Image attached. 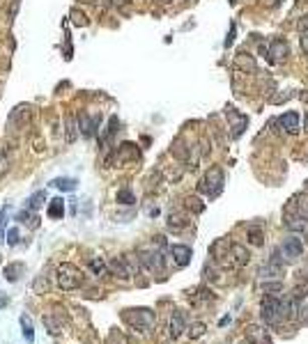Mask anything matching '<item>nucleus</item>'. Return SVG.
I'll list each match as a JSON object with an SVG mask.
<instances>
[{"mask_svg":"<svg viewBox=\"0 0 308 344\" xmlns=\"http://www.w3.org/2000/svg\"><path fill=\"white\" fill-rule=\"evenodd\" d=\"M55 280H58V287L65 291H74L83 285V271L74 264L65 262L60 264L58 269H55Z\"/></svg>","mask_w":308,"mask_h":344,"instance_id":"1","label":"nucleus"},{"mask_svg":"<svg viewBox=\"0 0 308 344\" xmlns=\"http://www.w3.org/2000/svg\"><path fill=\"white\" fill-rule=\"evenodd\" d=\"M122 319H125L129 326L147 330V328L154 326V312L150 307H127L122 310Z\"/></svg>","mask_w":308,"mask_h":344,"instance_id":"2","label":"nucleus"},{"mask_svg":"<svg viewBox=\"0 0 308 344\" xmlns=\"http://www.w3.org/2000/svg\"><path fill=\"white\" fill-rule=\"evenodd\" d=\"M198 189L202 191L207 198H217V195H221V191H223V170L221 167H210L207 175H205V179L200 182Z\"/></svg>","mask_w":308,"mask_h":344,"instance_id":"3","label":"nucleus"},{"mask_svg":"<svg viewBox=\"0 0 308 344\" xmlns=\"http://www.w3.org/2000/svg\"><path fill=\"white\" fill-rule=\"evenodd\" d=\"M260 317H262V321H265V323L274 326V323L283 317L281 301H278L276 296H265V298H262V303H260Z\"/></svg>","mask_w":308,"mask_h":344,"instance_id":"4","label":"nucleus"},{"mask_svg":"<svg viewBox=\"0 0 308 344\" xmlns=\"http://www.w3.org/2000/svg\"><path fill=\"white\" fill-rule=\"evenodd\" d=\"M42 321H44V326L49 328V333H51V335H58L60 330H62V326L67 323L65 307L55 305V307H53V312H49V314H44Z\"/></svg>","mask_w":308,"mask_h":344,"instance_id":"5","label":"nucleus"},{"mask_svg":"<svg viewBox=\"0 0 308 344\" xmlns=\"http://www.w3.org/2000/svg\"><path fill=\"white\" fill-rule=\"evenodd\" d=\"M138 259H141V264L147 271H161L163 269V255H161L159 248H152V250L141 248V250H138Z\"/></svg>","mask_w":308,"mask_h":344,"instance_id":"6","label":"nucleus"},{"mask_svg":"<svg viewBox=\"0 0 308 344\" xmlns=\"http://www.w3.org/2000/svg\"><path fill=\"white\" fill-rule=\"evenodd\" d=\"M287 55H290V44L285 42V39H274V42H269V46H267V62H271V65H276V62H281V60H285Z\"/></svg>","mask_w":308,"mask_h":344,"instance_id":"7","label":"nucleus"},{"mask_svg":"<svg viewBox=\"0 0 308 344\" xmlns=\"http://www.w3.org/2000/svg\"><path fill=\"white\" fill-rule=\"evenodd\" d=\"M281 253H283V259H285V262H297V259L301 257V253H303L301 239L299 237H287L285 241H283Z\"/></svg>","mask_w":308,"mask_h":344,"instance_id":"8","label":"nucleus"},{"mask_svg":"<svg viewBox=\"0 0 308 344\" xmlns=\"http://www.w3.org/2000/svg\"><path fill=\"white\" fill-rule=\"evenodd\" d=\"M99 124H101V115H87V113H81L78 115V129H81V135L83 138H92L97 133Z\"/></svg>","mask_w":308,"mask_h":344,"instance_id":"9","label":"nucleus"},{"mask_svg":"<svg viewBox=\"0 0 308 344\" xmlns=\"http://www.w3.org/2000/svg\"><path fill=\"white\" fill-rule=\"evenodd\" d=\"M226 117H228V122H230V126H233V138H239V135L246 131V126H249V117L246 115H242V113H237L235 108H228L226 110Z\"/></svg>","mask_w":308,"mask_h":344,"instance_id":"10","label":"nucleus"},{"mask_svg":"<svg viewBox=\"0 0 308 344\" xmlns=\"http://www.w3.org/2000/svg\"><path fill=\"white\" fill-rule=\"evenodd\" d=\"M28 117H30V106H17L10 113V117H7V124H10V129H14V131L23 129Z\"/></svg>","mask_w":308,"mask_h":344,"instance_id":"11","label":"nucleus"},{"mask_svg":"<svg viewBox=\"0 0 308 344\" xmlns=\"http://www.w3.org/2000/svg\"><path fill=\"white\" fill-rule=\"evenodd\" d=\"M170 255H173L175 264L177 266H186V264L191 262V248L189 246H182V243H175V246H170Z\"/></svg>","mask_w":308,"mask_h":344,"instance_id":"12","label":"nucleus"},{"mask_svg":"<svg viewBox=\"0 0 308 344\" xmlns=\"http://www.w3.org/2000/svg\"><path fill=\"white\" fill-rule=\"evenodd\" d=\"M170 337H179V335L186 330V319H184V312H179V310H175L173 314H170Z\"/></svg>","mask_w":308,"mask_h":344,"instance_id":"13","label":"nucleus"},{"mask_svg":"<svg viewBox=\"0 0 308 344\" xmlns=\"http://www.w3.org/2000/svg\"><path fill=\"white\" fill-rule=\"evenodd\" d=\"M109 271L115 275V278L125 280V282L131 278V273H129V269H127V264H125V259H122V257H113V259H109Z\"/></svg>","mask_w":308,"mask_h":344,"instance_id":"14","label":"nucleus"},{"mask_svg":"<svg viewBox=\"0 0 308 344\" xmlns=\"http://www.w3.org/2000/svg\"><path fill=\"white\" fill-rule=\"evenodd\" d=\"M23 273H26V264L23 262H12L3 269V278H5L7 282H17Z\"/></svg>","mask_w":308,"mask_h":344,"instance_id":"15","label":"nucleus"},{"mask_svg":"<svg viewBox=\"0 0 308 344\" xmlns=\"http://www.w3.org/2000/svg\"><path fill=\"white\" fill-rule=\"evenodd\" d=\"M78 133H81V129H78V117H74V115H67V117H65V140H67V145L76 142Z\"/></svg>","mask_w":308,"mask_h":344,"instance_id":"16","label":"nucleus"},{"mask_svg":"<svg viewBox=\"0 0 308 344\" xmlns=\"http://www.w3.org/2000/svg\"><path fill=\"white\" fill-rule=\"evenodd\" d=\"M115 158H118V163L134 161V158H138V149H136L134 142H122V145H120V149L115 151Z\"/></svg>","mask_w":308,"mask_h":344,"instance_id":"17","label":"nucleus"},{"mask_svg":"<svg viewBox=\"0 0 308 344\" xmlns=\"http://www.w3.org/2000/svg\"><path fill=\"white\" fill-rule=\"evenodd\" d=\"M278 124H281L287 133H297V131H299V115L290 110V113H285V115H281V117H278Z\"/></svg>","mask_w":308,"mask_h":344,"instance_id":"18","label":"nucleus"},{"mask_svg":"<svg viewBox=\"0 0 308 344\" xmlns=\"http://www.w3.org/2000/svg\"><path fill=\"white\" fill-rule=\"evenodd\" d=\"M230 248H233V243H228V239H219V241L212 243L210 253L214 255V259H223V257H230Z\"/></svg>","mask_w":308,"mask_h":344,"instance_id":"19","label":"nucleus"},{"mask_svg":"<svg viewBox=\"0 0 308 344\" xmlns=\"http://www.w3.org/2000/svg\"><path fill=\"white\" fill-rule=\"evenodd\" d=\"M87 266H90V271L97 278H104V275H109L111 271H109V262H104L101 257H90L87 259Z\"/></svg>","mask_w":308,"mask_h":344,"instance_id":"20","label":"nucleus"},{"mask_svg":"<svg viewBox=\"0 0 308 344\" xmlns=\"http://www.w3.org/2000/svg\"><path fill=\"white\" fill-rule=\"evenodd\" d=\"M46 191H35L30 198L26 200V209H30V211H39L44 207V202H46Z\"/></svg>","mask_w":308,"mask_h":344,"instance_id":"21","label":"nucleus"},{"mask_svg":"<svg viewBox=\"0 0 308 344\" xmlns=\"http://www.w3.org/2000/svg\"><path fill=\"white\" fill-rule=\"evenodd\" d=\"M46 216H49V218H62V216H65V200L62 198L51 200L49 209H46Z\"/></svg>","mask_w":308,"mask_h":344,"instance_id":"22","label":"nucleus"},{"mask_svg":"<svg viewBox=\"0 0 308 344\" xmlns=\"http://www.w3.org/2000/svg\"><path fill=\"white\" fill-rule=\"evenodd\" d=\"M21 333H23V337H26V342L28 344H33L35 342V328H33V319L28 317V314H21Z\"/></svg>","mask_w":308,"mask_h":344,"instance_id":"23","label":"nucleus"},{"mask_svg":"<svg viewBox=\"0 0 308 344\" xmlns=\"http://www.w3.org/2000/svg\"><path fill=\"white\" fill-rule=\"evenodd\" d=\"M186 225H189V218H186L184 214H170L168 216V230L179 232V230H184Z\"/></svg>","mask_w":308,"mask_h":344,"instance_id":"24","label":"nucleus"},{"mask_svg":"<svg viewBox=\"0 0 308 344\" xmlns=\"http://www.w3.org/2000/svg\"><path fill=\"white\" fill-rule=\"evenodd\" d=\"M230 255H233L235 257V262L239 264V266H244V264L249 262V250H246V248L242 246V243H233V248H230Z\"/></svg>","mask_w":308,"mask_h":344,"instance_id":"25","label":"nucleus"},{"mask_svg":"<svg viewBox=\"0 0 308 344\" xmlns=\"http://www.w3.org/2000/svg\"><path fill=\"white\" fill-rule=\"evenodd\" d=\"M76 179H71V177H58V179H53L51 182V186L53 189H58V191H76Z\"/></svg>","mask_w":308,"mask_h":344,"instance_id":"26","label":"nucleus"},{"mask_svg":"<svg viewBox=\"0 0 308 344\" xmlns=\"http://www.w3.org/2000/svg\"><path fill=\"white\" fill-rule=\"evenodd\" d=\"M17 223H21V225H26V223H28V225L33 227V230H35V227H39V218L30 214V209L19 211V214H17Z\"/></svg>","mask_w":308,"mask_h":344,"instance_id":"27","label":"nucleus"},{"mask_svg":"<svg viewBox=\"0 0 308 344\" xmlns=\"http://www.w3.org/2000/svg\"><path fill=\"white\" fill-rule=\"evenodd\" d=\"M249 243L255 248L265 246V232H262V227H251L249 230Z\"/></svg>","mask_w":308,"mask_h":344,"instance_id":"28","label":"nucleus"},{"mask_svg":"<svg viewBox=\"0 0 308 344\" xmlns=\"http://www.w3.org/2000/svg\"><path fill=\"white\" fill-rule=\"evenodd\" d=\"M246 330H249V339L260 342V344H269V337H267V333L260 326H249Z\"/></svg>","mask_w":308,"mask_h":344,"instance_id":"29","label":"nucleus"},{"mask_svg":"<svg viewBox=\"0 0 308 344\" xmlns=\"http://www.w3.org/2000/svg\"><path fill=\"white\" fill-rule=\"evenodd\" d=\"M118 202H120V205L131 207V205L136 202V195L131 193V189H120V191H118Z\"/></svg>","mask_w":308,"mask_h":344,"instance_id":"30","label":"nucleus"},{"mask_svg":"<svg viewBox=\"0 0 308 344\" xmlns=\"http://www.w3.org/2000/svg\"><path fill=\"white\" fill-rule=\"evenodd\" d=\"M237 65L242 67L244 71H255V62H253V58H251V55H246V53H239L237 55Z\"/></svg>","mask_w":308,"mask_h":344,"instance_id":"31","label":"nucleus"},{"mask_svg":"<svg viewBox=\"0 0 308 344\" xmlns=\"http://www.w3.org/2000/svg\"><path fill=\"white\" fill-rule=\"evenodd\" d=\"M294 205H297V209H299V214L303 216L308 221V191L303 195H299V198H294Z\"/></svg>","mask_w":308,"mask_h":344,"instance_id":"32","label":"nucleus"},{"mask_svg":"<svg viewBox=\"0 0 308 344\" xmlns=\"http://www.w3.org/2000/svg\"><path fill=\"white\" fill-rule=\"evenodd\" d=\"M7 211H10V207H3L0 209V243H5V225H7Z\"/></svg>","mask_w":308,"mask_h":344,"instance_id":"33","label":"nucleus"},{"mask_svg":"<svg viewBox=\"0 0 308 344\" xmlns=\"http://www.w3.org/2000/svg\"><path fill=\"white\" fill-rule=\"evenodd\" d=\"M118 126H120L118 117H111V122H109V129H106V131H104V133H101V140H104V142H106V140H111V135H113L115 131H118Z\"/></svg>","mask_w":308,"mask_h":344,"instance_id":"34","label":"nucleus"},{"mask_svg":"<svg viewBox=\"0 0 308 344\" xmlns=\"http://www.w3.org/2000/svg\"><path fill=\"white\" fill-rule=\"evenodd\" d=\"M5 241H7V246H17L19 243V227H10V230H7Z\"/></svg>","mask_w":308,"mask_h":344,"instance_id":"35","label":"nucleus"},{"mask_svg":"<svg viewBox=\"0 0 308 344\" xmlns=\"http://www.w3.org/2000/svg\"><path fill=\"white\" fill-rule=\"evenodd\" d=\"M202 333H205V323H202V321L193 323V326L189 328V337H191V339H198Z\"/></svg>","mask_w":308,"mask_h":344,"instance_id":"36","label":"nucleus"},{"mask_svg":"<svg viewBox=\"0 0 308 344\" xmlns=\"http://www.w3.org/2000/svg\"><path fill=\"white\" fill-rule=\"evenodd\" d=\"M173 154L179 156V158H189V149H184L182 140H175V142H173Z\"/></svg>","mask_w":308,"mask_h":344,"instance_id":"37","label":"nucleus"},{"mask_svg":"<svg viewBox=\"0 0 308 344\" xmlns=\"http://www.w3.org/2000/svg\"><path fill=\"white\" fill-rule=\"evenodd\" d=\"M186 207H189L191 211H195V214H200V211L205 209V205H202L198 198H189V200H186Z\"/></svg>","mask_w":308,"mask_h":344,"instance_id":"38","label":"nucleus"},{"mask_svg":"<svg viewBox=\"0 0 308 344\" xmlns=\"http://www.w3.org/2000/svg\"><path fill=\"white\" fill-rule=\"evenodd\" d=\"M35 291H37V294H42V289H46V287H49V280H46V275L44 273H39V278L35 280Z\"/></svg>","mask_w":308,"mask_h":344,"instance_id":"39","label":"nucleus"},{"mask_svg":"<svg viewBox=\"0 0 308 344\" xmlns=\"http://www.w3.org/2000/svg\"><path fill=\"white\" fill-rule=\"evenodd\" d=\"M262 289L269 291V294H276V291L283 289V285H281V282H265V285H262Z\"/></svg>","mask_w":308,"mask_h":344,"instance_id":"40","label":"nucleus"},{"mask_svg":"<svg viewBox=\"0 0 308 344\" xmlns=\"http://www.w3.org/2000/svg\"><path fill=\"white\" fill-rule=\"evenodd\" d=\"M71 17H74V23H76V26H87V17H85V14L71 12Z\"/></svg>","mask_w":308,"mask_h":344,"instance_id":"41","label":"nucleus"},{"mask_svg":"<svg viewBox=\"0 0 308 344\" xmlns=\"http://www.w3.org/2000/svg\"><path fill=\"white\" fill-rule=\"evenodd\" d=\"M290 97H292V92H283V94H278V97L271 99V103H283V101H287Z\"/></svg>","mask_w":308,"mask_h":344,"instance_id":"42","label":"nucleus"},{"mask_svg":"<svg viewBox=\"0 0 308 344\" xmlns=\"http://www.w3.org/2000/svg\"><path fill=\"white\" fill-rule=\"evenodd\" d=\"M106 344H122V339H120L118 330H113V333L109 335V339H106Z\"/></svg>","mask_w":308,"mask_h":344,"instance_id":"43","label":"nucleus"},{"mask_svg":"<svg viewBox=\"0 0 308 344\" xmlns=\"http://www.w3.org/2000/svg\"><path fill=\"white\" fill-rule=\"evenodd\" d=\"M297 28H299V30H301V33H306V30H308V12H306V14H303V19H301V21L297 23Z\"/></svg>","mask_w":308,"mask_h":344,"instance_id":"44","label":"nucleus"},{"mask_svg":"<svg viewBox=\"0 0 308 344\" xmlns=\"http://www.w3.org/2000/svg\"><path fill=\"white\" fill-rule=\"evenodd\" d=\"M235 30H237V28H235V23H233V26H230V35H228V39H226V49L235 42Z\"/></svg>","mask_w":308,"mask_h":344,"instance_id":"45","label":"nucleus"},{"mask_svg":"<svg viewBox=\"0 0 308 344\" xmlns=\"http://www.w3.org/2000/svg\"><path fill=\"white\" fill-rule=\"evenodd\" d=\"M301 51L308 55V35H306V33L301 35Z\"/></svg>","mask_w":308,"mask_h":344,"instance_id":"46","label":"nucleus"},{"mask_svg":"<svg viewBox=\"0 0 308 344\" xmlns=\"http://www.w3.org/2000/svg\"><path fill=\"white\" fill-rule=\"evenodd\" d=\"M131 0H113V5L115 7H125V5H129Z\"/></svg>","mask_w":308,"mask_h":344,"instance_id":"47","label":"nucleus"},{"mask_svg":"<svg viewBox=\"0 0 308 344\" xmlns=\"http://www.w3.org/2000/svg\"><path fill=\"white\" fill-rule=\"evenodd\" d=\"M7 303H10V298L0 294V310H3V307H7Z\"/></svg>","mask_w":308,"mask_h":344,"instance_id":"48","label":"nucleus"},{"mask_svg":"<svg viewBox=\"0 0 308 344\" xmlns=\"http://www.w3.org/2000/svg\"><path fill=\"white\" fill-rule=\"evenodd\" d=\"M147 216H159V209L154 207V209H147Z\"/></svg>","mask_w":308,"mask_h":344,"instance_id":"49","label":"nucleus"},{"mask_svg":"<svg viewBox=\"0 0 308 344\" xmlns=\"http://www.w3.org/2000/svg\"><path fill=\"white\" fill-rule=\"evenodd\" d=\"M301 101H306V103H308V92H303V94H301Z\"/></svg>","mask_w":308,"mask_h":344,"instance_id":"50","label":"nucleus"},{"mask_svg":"<svg viewBox=\"0 0 308 344\" xmlns=\"http://www.w3.org/2000/svg\"><path fill=\"white\" fill-rule=\"evenodd\" d=\"M303 126H306V131H308V113H306V117H303Z\"/></svg>","mask_w":308,"mask_h":344,"instance_id":"51","label":"nucleus"},{"mask_svg":"<svg viewBox=\"0 0 308 344\" xmlns=\"http://www.w3.org/2000/svg\"><path fill=\"white\" fill-rule=\"evenodd\" d=\"M83 3H94V0H83Z\"/></svg>","mask_w":308,"mask_h":344,"instance_id":"52","label":"nucleus"},{"mask_svg":"<svg viewBox=\"0 0 308 344\" xmlns=\"http://www.w3.org/2000/svg\"><path fill=\"white\" fill-rule=\"evenodd\" d=\"M306 191H308V182H306Z\"/></svg>","mask_w":308,"mask_h":344,"instance_id":"53","label":"nucleus"},{"mask_svg":"<svg viewBox=\"0 0 308 344\" xmlns=\"http://www.w3.org/2000/svg\"><path fill=\"white\" fill-rule=\"evenodd\" d=\"M163 3H170V0H163Z\"/></svg>","mask_w":308,"mask_h":344,"instance_id":"54","label":"nucleus"},{"mask_svg":"<svg viewBox=\"0 0 308 344\" xmlns=\"http://www.w3.org/2000/svg\"><path fill=\"white\" fill-rule=\"evenodd\" d=\"M233 3H237V0H233Z\"/></svg>","mask_w":308,"mask_h":344,"instance_id":"55","label":"nucleus"}]
</instances>
